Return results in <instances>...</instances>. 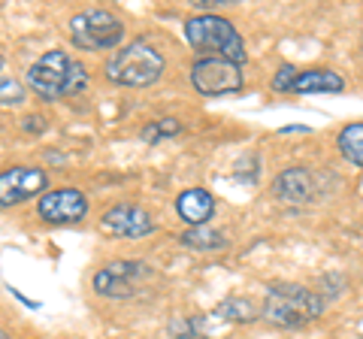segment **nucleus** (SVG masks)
Segmentation results:
<instances>
[{
	"instance_id": "obj_1",
	"label": "nucleus",
	"mask_w": 363,
	"mask_h": 339,
	"mask_svg": "<svg viewBox=\"0 0 363 339\" xmlns=\"http://www.w3.org/2000/svg\"><path fill=\"white\" fill-rule=\"evenodd\" d=\"M28 85L43 100L76 97L88 88V70L82 61L70 58L67 52L52 49L28 67Z\"/></svg>"
},
{
	"instance_id": "obj_2",
	"label": "nucleus",
	"mask_w": 363,
	"mask_h": 339,
	"mask_svg": "<svg viewBox=\"0 0 363 339\" xmlns=\"http://www.w3.org/2000/svg\"><path fill=\"white\" fill-rule=\"evenodd\" d=\"M324 297L312 288L297 285V282H281L272 285L260 306V318L269 321L272 327H285V330H297L321 318Z\"/></svg>"
},
{
	"instance_id": "obj_3",
	"label": "nucleus",
	"mask_w": 363,
	"mask_h": 339,
	"mask_svg": "<svg viewBox=\"0 0 363 339\" xmlns=\"http://www.w3.org/2000/svg\"><path fill=\"white\" fill-rule=\"evenodd\" d=\"M188 46L200 52V58H221L233 64H245V40L242 33L230 25V18L215 13H197L185 21Z\"/></svg>"
},
{
	"instance_id": "obj_4",
	"label": "nucleus",
	"mask_w": 363,
	"mask_h": 339,
	"mask_svg": "<svg viewBox=\"0 0 363 339\" xmlns=\"http://www.w3.org/2000/svg\"><path fill=\"white\" fill-rule=\"evenodd\" d=\"M164 52L149 40H133L124 49L112 52L106 61V79L121 88H149L164 76Z\"/></svg>"
},
{
	"instance_id": "obj_5",
	"label": "nucleus",
	"mask_w": 363,
	"mask_h": 339,
	"mask_svg": "<svg viewBox=\"0 0 363 339\" xmlns=\"http://www.w3.org/2000/svg\"><path fill=\"white\" fill-rule=\"evenodd\" d=\"M70 40L76 49L109 52L124 40V21L109 9H85L70 18Z\"/></svg>"
},
{
	"instance_id": "obj_6",
	"label": "nucleus",
	"mask_w": 363,
	"mask_h": 339,
	"mask_svg": "<svg viewBox=\"0 0 363 339\" xmlns=\"http://www.w3.org/2000/svg\"><path fill=\"white\" fill-rule=\"evenodd\" d=\"M191 85H194L203 97H224V94L242 91L245 76H242V67L233 61L197 58L191 64Z\"/></svg>"
},
{
	"instance_id": "obj_7",
	"label": "nucleus",
	"mask_w": 363,
	"mask_h": 339,
	"mask_svg": "<svg viewBox=\"0 0 363 339\" xmlns=\"http://www.w3.org/2000/svg\"><path fill=\"white\" fill-rule=\"evenodd\" d=\"M152 276V267L143 261H112L94 273V291L109 300H128L143 288V282Z\"/></svg>"
},
{
	"instance_id": "obj_8",
	"label": "nucleus",
	"mask_w": 363,
	"mask_h": 339,
	"mask_svg": "<svg viewBox=\"0 0 363 339\" xmlns=\"http://www.w3.org/2000/svg\"><path fill=\"white\" fill-rule=\"evenodd\" d=\"M49 173L40 167H9L0 173V209H13L30 197H43Z\"/></svg>"
},
{
	"instance_id": "obj_9",
	"label": "nucleus",
	"mask_w": 363,
	"mask_h": 339,
	"mask_svg": "<svg viewBox=\"0 0 363 339\" xmlns=\"http://www.w3.org/2000/svg\"><path fill=\"white\" fill-rule=\"evenodd\" d=\"M100 230L118 240H143L157 230V221L136 203H118L100 216Z\"/></svg>"
},
{
	"instance_id": "obj_10",
	"label": "nucleus",
	"mask_w": 363,
	"mask_h": 339,
	"mask_svg": "<svg viewBox=\"0 0 363 339\" xmlns=\"http://www.w3.org/2000/svg\"><path fill=\"white\" fill-rule=\"evenodd\" d=\"M37 212L45 224H79L88 216V197L79 188L45 191L37 203Z\"/></svg>"
},
{
	"instance_id": "obj_11",
	"label": "nucleus",
	"mask_w": 363,
	"mask_h": 339,
	"mask_svg": "<svg viewBox=\"0 0 363 339\" xmlns=\"http://www.w3.org/2000/svg\"><path fill=\"white\" fill-rule=\"evenodd\" d=\"M272 194L285 203H309L315 197V176L306 167H288L281 170L272 182Z\"/></svg>"
},
{
	"instance_id": "obj_12",
	"label": "nucleus",
	"mask_w": 363,
	"mask_h": 339,
	"mask_svg": "<svg viewBox=\"0 0 363 339\" xmlns=\"http://www.w3.org/2000/svg\"><path fill=\"white\" fill-rule=\"evenodd\" d=\"M176 212L191 228H203V224H209L212 212H215V197L206 188H188L176 197Z\"/></svg>"
},
{
	"instance_id": "obj_13",
	"label": "nucleus",
	"mask_w": 363,
	"mask_h": 339,
	"mask_svg": "<svg viewBox=\"0 0 363 339\" xmlns=\"http://www.w3.org/2000/svg\"><path fill=\"white\" fill-rule=\"evenodd\" d=\"M342 91H345V79L336 70H327V67L300 70L297 82L291 88V94H342Z\"/></svg>"
},
{
	"instance_id": "obj_14",
	"label": "nucleus",
	"mask_w": 363,
	"mask_h": 339,
	"mask_svg": "<svg viewBox=\"0 0 363 339\" xmlns=\"http://www.w3.org/2000/svg\"><path fill=\"white\" fill-rule=\"evenodd\" d=\"M182 245L194 248V252H221V248L230 245L227 240V233L218 230V228H209V224H203V228H191L179 236Z\"/></svg>"
},
{
	"instance_id": "obj_15",
	"label": "nucleus",
	"mask_w": 363,
	"mask_h": 339,
	"mask_svg": "<svg viewBox=\"0 0 363 339\" xmlns=\"http://www.w3.org/2000/svg\"><path fill=\"white\" fill-rule=\"evenodd\" d=\"M336 149L351 167L363 170V121H351L336 133Z\"/></svg>"
},
{
	"instance_id": "obj_16",
	"label": "nucleus",
	"mask_w": 363,
	"mask_h": 339,
	"mask_svg": "<svg viewBox=\"0 0 363 339\" xmlns=\"http://www.w3.org/2000/svg\"><path fill=\"white\" fill-rule=\"evenodd\" d=\"M215 315L224 321H236V324H248V321H257V315L260 309L255 306L248 297H230V300H224L218 309H215Z\"/></svg>"
},
{
	"instance_id": "obj_17",
	"label": "nucleus",
	"mask_w": 363,
	"mask_h": 339,
	"mask_svg": "<svg viewBox=\"0 0 363 339\" xmlns=\"http://www.w3.org/2000/svg\"><path fill=\"white\" fill-rule=\"evenodd\" d=\"M25 85L18 82V79L13 76H0V104L4 106H18V104H25Z\"/></svg>"
},
{
	"instance_id": "obj_18",
	"label": "nucleus",
	"mask_w": 363,
	"mask_h": 339,
	"mask_svg": "<svg viewBox=\"0 0 363 339\" xmlns=\"http://www.w3.org/2000/svg\"><path fill=\"white\" fill-rule=\"evenodd\" d=\"M176 133H182V121H176V118H161V121H152V124H145L143 137L149 140V143H155V140L176 137Z\"/></svg>"
},
{
	"instance_id": "obj_19",
	"label": "nucleus",
	"mask_w": 363,
	"mask_h": 339,
	"mask_svg": "<svg viewBox=\"0 0 363 339\" xmlns=\"http://www.w3.org/2000/svg\"><path fill=\"white\" fill-rule=\"evenodd\" d=\"M297 76H300V67L281 64L279 70H276V76H272L269 88H272V91H279V94H291V88H294V82H297Z\"/></svg>"
},
{
	"instance_id": "obj_20",
	"label": "nucleus",
	"mask_w": 363,
	"mask_h": 339,
	"mask_svg": "<svg viewBox=\"0 0 363 339\" xmlns=\"http://www.w3.org/2000/svg\"><path fill=\"white\" fill-rule=\"evenodd\" d=\"M203 324L197 318H173L169 321V336L173 339H197Z\"/></svg>"
},
{
	"instance_id": "obj_21",
	"label": "nucleus",
	"mask_w": 363,
	"mask_h": 339,
	"mask_svg": "<svg viewBox=\"0 0 363 339\" xmlns=\"http://www.w3.org/2000/svg\"><path fill=\"white\" fill-rule=\"evenodd\" d=\"M279 133H309V128H303V124H288V128H281Z\"/></svg>"
},
{
	"instance_id": "obj_22",
	"label": "nucleus",
	"mask_w": 363,
	"mask_h": 339,
	"mask_svg": "<svg viewBox=\"0 0 363 339\" xmlns=\"http://www.w3.org/2000/svg\"><path fill=\"white\" fill-rule=\"evenodd\" d=\"M0 339H9V333L4 330V327H0Z\"/></svg>"
},
{
	"instance_id": "obj_23",
	"label": "nucleus",
	"mask_w": 363,
	"mask_h": 339,
	"mask_svg": "<svg viewBox=\"0 0 363 339\" xmlns=\"http://www.w3.org/2000/svg\"><path fill=\"white\" fill-rule=\"evenodd\" d=\"M0 67H4V55H0Z\"/></svg>"
}]
</instances>
